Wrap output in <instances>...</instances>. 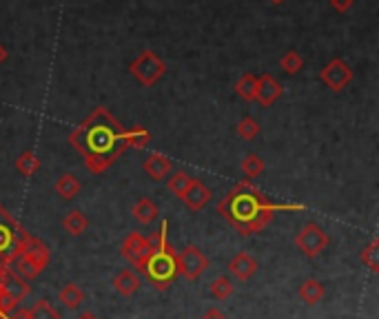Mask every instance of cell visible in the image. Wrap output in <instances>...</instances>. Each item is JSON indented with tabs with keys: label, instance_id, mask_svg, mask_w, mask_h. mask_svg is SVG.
I'll list each match as a JSON object with an SVG mask.
<instances>
[{
	"label": "cell",
	"instance_id": "cell-1",
	"mask_svg": "<svg viewBox=\"0 0 379 319\" xmlns=\"http://www.w3.org/2000/svg\"><path fill=\"white\" fill-rule=\"evenodd\" d=\"M69 142L85 158V164L91 173H104L127 149L123 125L102 106L89 113L71 131Z\"/></svg>",
	"mask_w": 379,
	"mask_h": 319
},
{
	"label": "cell",
	"instance_id": "cell-2",
	"mask_svg": "<svg viewBox=\"0 0 379 319\" xmlns=\"http://www.w3.org/2000/svg\"><path fill=\"white\" fill-rule=\"evenodd\" d=\"M302 208H304L302 204H273L249 180L240 182L218 204V213L242 237H251L255 233H260L273 220L275 211H302Z\"/></svg>",
	"mask_w": 379,
	"mask_h": 319
},
{
	"label": "cell",
	"instance_id": "cell-3",
	"mask_svg": "<svg viewBox=\"0 0 379 319\" xmlns=\"http://www.w3.org/2000/svg\"><path fill=\"white\" fill-rule=\"evenodd\" d=\"M166 233H169V222L162 220L160 229L149 235L151 244L147 253L135 264V273L149 280V284L158 291H166L178 277V251L169 244Z\"/></svg>",
	"mask_w": 379,
	"mask_h": 319
},
{
	"label": "cell",
	"instance_id": "cell-4",
	"mask_svg": "<svg viewBox=\"0 0 379 319\" xmlns=\"http://www.w3.org/2000/svg\"><path fill=\"white\" fill-rule=\"evenodd\" d=\"M29 239V231H25V226L0 204V270L11 268L16 257L27 249Z\"/></svg>",
	"mask_w": 379,
	"mask_h": 319
},
{
	"label": "cell",
	"instance_id": "cell-5",
	"mask_svg": "<svg viewBox=\"0 0 379 319\" xmlns=\"http://www.w3.org/2000/svg\"><path fill=\"white\" fill-rule=\"evenodd\" d=\"M49 262H51V251H49V246L44 244L42 239H38V237L32 235L27 249L16 257V262L11 264V270H16L23 280L29 282V280H36L40 273L49 266Z\"/></svg>",
	"mask_w": 379,
	"mask_h": 319
},
{
	"label": "cell",
	"instance_id": "cell-6",
	"mask_svg": "<svg viewBox=\"0 0 379 319\" xmlns=\"http://www.w3.org/2000/svg\"><path fill=\"white\" fill-rule=\"evenodd\" d=\"M32 293V286L27 280H23L16 270L5 268L3 270V306H0V315H9L11 311L18 308V304Z\"/></svg>",
	"mask_w": 379,
	"mask_h": 319
},
{
	"label": "cell",
	"instance_id": "cell-7",
	"mask_svg": "<svg viewBox=\"0 0 379 319\" xmlns=\"http://www.w3.org/2000/svg\"><path fill=\"white\" fill-rule=\"evenodd\" d=\"M328 242H330L328 233L317 222H309L306 226H302L295 235V246L306 257L322 255L328 246Z\"/></svg>",
	"mask_w": 379,
	"mask_h": 319
},
{
	"label": "cell",
	"instance_id": "cell-8",
	"mask_svg": "<svg viewBox=\"0 0 379 319\" xmlns=\"http://www.w3.org/2000/svg\"><path fill=\"white\" fill-rule=\"evenodd\" d=\"M209 268V257L198 246H185L178 251V275H182L189 282H195L202 277V273Z\"/></svg>",
	"mask_w": 379,
	"mask_h": 319
},
{
	"label": "cell",
	"instance_id": "cell-9",
	"mask_svg": "<svg viewBox=\"0 0 379 319\" xmlns=\"http://www.w3.org/2000/svg\"><path fill=\"white\" fill-rule=\"evenodd\" d=\"M164 63L162 60L154 54V51H144L138 60H133V65H131V73L138 78L144 87H151V85H156L160 78H162V73H164Z\"/></svg>",
	"mask_w": 379,
	"mask_h": 319
},
{
	"label": "cell",
	"instance_id": "cell-10",
	"mask_svg": "<svg viewBox=\"0 0 379 319\" xmlns=\"http://www.w3.org/2000/svg\"><path fill=\"white\" fill-rule=\"evenodd\" d=\"M320 78H322V82H324L328 89L342 91L348 82L353 80V71H351V67L344 63V60L337 58V60H333V63H328V65L322 69Z\"/></svg>",
	"mask_w": 379,
	"mask_h": 319
},
{
	"label": "cell",
	"instance_id": "cell-11",
	"mask_svg": "<svg viewBox=\"0 0 379 319\" xmlns=\"http://www.w3.org/2000/svg\"><path fill=\"white\" fill-rule=\"evenodd\" d=\"M229 275L233 277V280H237V282H249L255 273H257V262H255V257L253 255H249L247 251H242V253H237L233 260L229 262Z\"/></svg>",
	"mask_w": 379,
	"mask_h": 319
},
{
	"label": "cell",
	"instance_id": "cell-12",
	"mask_svg": "<svg viewBox=\"0 0 379 319\" xmlns=\"http://www.w3.org/2000/svg\"><path fill=\"white\" fill-rule=\"evenodd\" d=\"M149 244H151L149 237H144V235H140V233L133 231V233H129V235L125 237L123 246H120V253H123V257H125V260H127L131 266H135V264L140 262V257L147 253Z\"/></svg>",
	"mask_w": 379,
	"mask_h": 319
},
{
	"label": "cell",
	"instance_id": "cell-13",
	"mask_svg": "<svg viewBox=\"0 0 379 319\" xmlns=\"http://www.w3.org/2000/svg\"><path fill=\"white\" fill-rule=\"evenodd\" d=\"M282 85L273 78V75L264 73L257 78V89H255V100L260 102L262 106H271L280 96H282Z\"/></svg>",
	"mask_w": 379,
	"mask_h": 319
},
{
	"label": "cell",
	"instance_id": "cell-14",
	"mask_svg": "<svg viewBox=\"0 0 379 319\" xmlns=\"http://www.w3.org/2000/svg\"><path fill=\"white\" fill-rule=\"evenodd\" d=\"M211 189L206 187V184H202L200 180H195L193 177V182H191V187L187 189V193L180 197L182 202H185L191 211H200L202 206H206L209 202H211Z\"/></svg>",
	"mask_w": 379,
	"mask_h": 319
},
{
	"label": "cell",
	"instance_id": "cell-15",
	"mask_svg": "<svg viewBox=\"0 0 379 319\" xmlns=\"http://www.w3.org/2000/svg\"><path fill=\"white\" fill-rule=\"evenodd\" d=\"M142 286V277L135 273L133 268H123L118 273V275L113 277V288L123 295V297H131L140 291Z\"/></svg>",
	"mask_w": 379,
	"mask_h": 319
},
{
	"label": "cell",
	"instance_id": "cell-16",
	"mask_svg": "<svg viewBox=\"0 0 379 319\" xmlns=\"http://www.w3.org/2000/svg\"><path fill=\"white\" fill-rule=\"evenodd\" d=\"M171 166H173L171 160L166 156H162V154H149V158L144 160V171L149 173L151 180H156V182H160V180H164L166 175H169Z\"/></svg>",
	"mask_w": 379,
	"mask_h": 319
},
{
	"label": "cell",
	"instance_id": "cell-17",
	"mask_svg": "<svg viewBox=\"0 0 379 319\" xmlns=\"http://www.w3.org/2000/svg\"><path fill=\"white\" fill-rule=\"evenodd\" d=\"M58 299H60V304H63L67 311H75L78 306H82L87 297H85V291L78 284H65L58 291Z\"/></svg>",
	"mask_w": 379,
	"mask_h": 319
},
{
	"label": "cell",
	"instance_id": "cell-18",
	"mask_svg": "<svg viewBox=\"0 0 379 319\" xmlns=\"http://www.w3.org/2000/svg\"><path fill=\"white\" fill-rule=\"evenodd\" d=\"M297 295H299L302 301L306 304V306H315V304H320L322 297H324V286L317 282V280L309 277V280H304V282L299 284Z\"/></svg>",
	"mask_w": 379,
	"mask_h": 319
},
{
	"label": "cell",
	"instance_id": "cell-19",
	"mask_svg": "<svg viewBox=\"0 0 379 319\" xmlns=\"http://www.w3.org/2000/svg\"><path fill=\"white\" fill-rule=\"evenodd\" d=\"M63 229L69 233V235H73V237H78V235H82L87 229H89V220H87V215L82 211H69L67 215H65V220H63Z\"/></svg>",
	"mask_w": 379,
	"mask_h": 319
},
{
	"label": "cell",
	"instance_id": "cell-20",
	"mask_svg": "<svg viewBox=\"0 0 379 319\" xmlns=\"http://www.w3.org/2000/svg\"><path fill=\"white\" fill-rule=\"evenodd\" d=\"M158 204L154 200H149V197H140L138 202H135L133 206V218L138 220L140 224H149V222H154L158 218Z\"/></svg>",
	"mask_w": 379,
	"mask_h": 319
},
{
	"label": "cell",
	"instance_id": "cell-21",
	"mask_svg": "<svg viewBox=\"0 0 379 319\" xmlns=\"http://www.w3.org/2000/svg\"><path fill=\"white\" fill-rule=\"evenodd\" d=\"M80 182L78 177H73L71 173H65V175H60L58 182H56V193L63 197V200H73L75 195L80 193Z\"/></svg>",
	"mask_w": 379,
	"mask_h": 319
},
{
	"label": "cell",
	"instance_id": "cell-22",
	"mask_svg": "<svg viewBox=\"0 0 379 319\" xmlns=\"http://www.w3.org/2000/svg\"><path fill=\"white\" fill-rule=\"evenodd\" d=\"M125 140H127V146L144 149L151 142V133L142 125H133L131 129H125Z\"/></svg>",
	"mask_w": 379,
	"mask_h": 319
},
{
	"label": "cell",
	"instance_id": "cell-23",
	"mask_svg": "<svg viewBox=\"0 0 379 319\" xmlns=\"http://www.w3.org/2000/svg\"><path fill=\"white\" fill-rule=\"evenodd\" d=\"M233 291H235V286H233L231 277L220 275L211 282V295H213V299H218V301H226L233 295Z\"/></svg>",
	"mask_w": 379,
	"mask_h": 319
},
{
	"label": "cell",
	"instance_id": "cell-24",
	"mask_svg": "<svg viewBox=\"0 0 379 319\" xmlns=\"http://www.w3.org/2000/svg\"><path fill=\"white\" fill-rule=\"evenodd\" d=\"M16 169L20 175L29 177V175H36L38 169H40V160L38 156L34 154V151H25V154L16 160Z\"/></svg>",
	"mask_w": 379,
	"mask_h": 319
},
{
	"label": "cell",
	"instance_id": "cell-25",
	"mask_svg": "<svg viewBox=\"0 0 379 319\" xmlns=\"http://www.w3.org/2000/svg\"><path fill=\"white\" fill-rule=\"evenodd\" d=\"M27 315H29V319H63L60 313L51 306V301H47V299L34 304L32 308H27Z\"/></svg>",
	"mask_w": 379,
	"mask_h": 319
},
{
	"label": "cell",
	"instance_id": "cell-26",
	"mask_svg": "<svg viewBox=\"0 0 379 319\" xmlns=\"http://www.w3.org/2000/svg\"><path fill=\"white\" fill-rule=\"evenodd\" d=\"M255 89H257V78L253 73H244L235 85V94L244 100H255Z\"/></svg>",
	"mask_w": 379,
	"mask_h": 319
},
{
	"label": "cell",
	"instance_id": "cell-27",
	"mask_svg": "<svg viewBox=\"0 0 379 319\" xmlns=\"http://www.w3.org/2000/svg\"><path fill=\"white\" fill-rule=\"evenodd\" d=\"M359 260L366 264L373 273H379V239H373L366 249H361Z\"/></svg>",
	"mask_w": 379,
	"mask_h": 319
},
{
	"label": "cell",
	"instance_id": "cell-28",
	"mask_svg": "<svg viewBox=\"0 0 379 319\" xmlns=\"http://www.w3.org/2000/svg\"><path fill=\"white\" fill-rule=\"evenodd\" d=\"M191 182H193V177H191L189 173L178 171V173H173V175L169 177V189H171V193H175L178 197H182V195L187 193V189L191 187Z\"/></svg>",
	"mask_w": 379,
	"mask_h": 319
},
{
	"label": "cell",
	"instance_id": "cell-29",
	"mask_svg": "<svg viewBox=\"0 0 379 319\" xmlns=\"http://www.w3.org/2000/svg\"><path fill=\"white\" fill-rule=\"evenodd\" d=\"M242 171L247 177H260L264 173V160L260 156H247L242 162Z\"/></svg>",
	"mask_w": 379,
	"mask_h": 319
},
{
	"label": "cell",
	"instance_id": "cell-30",
	"mask_svg": "<svg viewBox=\"0 0 379 319\" xmlns=\"http://www.w3.org/2000/svg\"><path fill=\"white\" fill-rule=\"evenodd\" d=\"M257 133H260V125H257L255 118H249V115H247V118L240 120V125H237V135H240V138L253 140Z\"/></svg>",
	"mask_w": 379,
	"mask_h": 319
},
{
	"label": "cell",
	"instance_id": "cell-31",
	"mask_svg": "<svg viewBox=\"0 0 379 319\" xmlns=\"http://www.w3.org/2000/svg\"><path fill=\"white\" fill-rule=\"evenodd\" d=\"M280 65L286 73H297L302 67H304V60H302V56L297 51H289V54H284V58L280 60Z\"/></svg>",
	"mask_w": 379,
	"mask_h": 319
},
{
	"label": "cell",
	"instance_id": "cell-32",
	"mask_svg": "<svg viewBox=\"0 0 379 319\" xmlns=\"http://www.w3.org/2000/svg\"><path fill=\"white\" fill-rule=\"evenodd\" d=\"M200 319H229V317H226V313H222L220 308H206Z\"/></svg>",
	"mask_w": 379,
	"mask_h": 319
},
{
	"label": "cell",
	"instance_id": "cell-33",
	"mask_svg": "<svg viewBox=\"0 0 379 319\" xmlns=\"http://www.w3.org/2000/svg\"><path fill=\"white\" fill-rule=\"evenodd\" d=\"M333 7H335L337 11H346L353 7V0H330Z\"/></svg>",
	"mask_w": 379,
	"mask_h": 319
},
{
	"label": "cell",
	"instance_id": "cell-34",
	"mask_svg": "<svg viewBox=\"0 0 379 319\" xmlns=\"http://www.w3.org/2000/svg\"><path fill=\"white\" fill-rule=\"evenodd\" d=\"M7 319H29L27 315V308H16V311H11L9 315H5Z\"/></svg>",
	"mask_w": 379,
	"mask_h": 319
},
{
	"label": "cell",
	"instance_id": "cell-35",
	"mask_svg": "<svg viewBox=\"0 0 379 319\" xmlns=\"http://www.w3.org/2000/svg\"><path fill=\"white\" fill-rule=\"evenodd\" d=\"M75 319H100L96 313H89V311H85V313H80L78 317H75Z\"/></svg>",
	"mask_w": 379,
	"mask_h": 319
},
{
	"label": "cell",
	"instance_id": "cell-36",
	"mask_svg": "<svg viewBox=\"0 0 379 319\" xmlns=\"http://www.w3.org/2000/svg\"><path fill=\"white\" fill-rule=\"evenodd\" d=\"M3 270H0V306H3Z\"/></svg>",
	"mask_w": 379,
	"mask_h": 319
},
{
	"label": "cell",
	"instance_id": "cell-37",
	"mask_svg": "<svg viewBox=\"0 0 379 319\" xmlns=\"http://www.w3.org/2000/svg\"><path fill=\"white\" fill-rule=\"evenodd\" d=\"M5 60H7V49H5V47H0V65H3Z\"/></svg>",
	"mask_w": 379,
	"mask_h": 319
},
{
	"label": "cell",
	"instance_id": "cell-38",
	"mask_svg": "<svg viewBox=\"0 0 379 319\" xmlns=\"http://www.w3.org/2000/svg\"><path fill=\"white\" fill-rule=\"evenodd\" d=\"M271 3H275V5H280V3H284V0H271Z\"/></svg>",
	"mask_w": 379,
	"mask_h": 319
},
{
	"label": "cell",
	"instance_id": "cell-39",
	"mask_svg": "<svg viewBox=\"0 0 379 319\" xmlns=\"http://www.w3.org/2000/svg\"><path fill=\"white\" fill-rule=\"evenodd\" d=\"M0 319H7V317H3V315H0Z\"/></svg>",
	"mask_w": 379,
	"mask_h": 319
}]
</instances>
